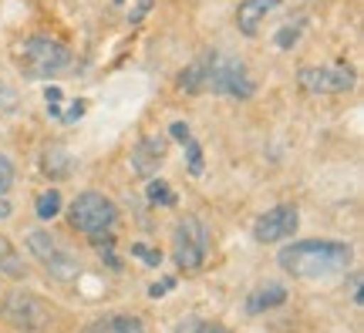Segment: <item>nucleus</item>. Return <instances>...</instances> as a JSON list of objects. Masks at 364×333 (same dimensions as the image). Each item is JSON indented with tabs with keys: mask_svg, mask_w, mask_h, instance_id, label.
<instances>
[{
	"mask_svg": "<svg viewBox=\"0 0 364 333\" xmlns=\"http://www.w3.org/2000/svg\"><path fill=\"white\" fill-rule=\"evenodd\" d=\"M277 7H280V0H243V4L236 7V27H240V34L257 38V34H260V24Z\"/></svg>",
	"mask_w": 364,
	"mask_h": 333,
	"instance_id": "obj_10",
	"label": "nucleus"
},
{
	"mask_svg": "<svg viewBox=\"0 0 364 333\" xmlns=\"http://www.w3.org/2000/svg\"><path fill=\"white\" fill-rule=\"evenodd\" d=\"M172 286H176V280H172V276H166V280H159V283H152V286H149V296H152V300H159V296L169 293Z\"/></svg>",
	"mask_w": 364,
	"mask_h": 333,
	"instance_id": "obj_23",
	"label": "nucleus"
},
{
	"mask_svg": "<svg viewBox=\"0 0 364 333\" xmlns=\"http://www.w3.org/2000/svg\"><path fill=\"white\" fill-rule=\"evenodd\" d=\"M145 195H149V202H152V205H176V192L169 189V182H162V179L149 182Z\"/></svg>",
	"mask_w": 364,
	"mask_h": 333,
	"instance_id": "obj_16",
	"label": "nucleus"
},
{
	"mask_svg": "<svg viewBox=\"0 0 364 333\" xmlns=\"http://www.w3.org/2000/svg\"><path fill=\"white\" fill-rule=\"evenodd\" d=\"M300 88L314 94H338V91L354 88V71L348 67H304L297 75Z\"/></svg>",
	"mask_w": 364,
	"mask_h": 333,
	"instance_id": "obj_9",
	"label": "nucleus"
},
{
	"mask_svg": "<svg viewBox=\"0 0 364 333\" xmlns=\"http://www.w3.org/2000/svg\"><path fill=\"white\" fill-rule=\"evenodd\" d=\"M14 209H11V202H7V199H0V219H7L11 216Z\"/></svg>",
	"mask_w": 364,
	"mask_h": 333,
	"instance_id": "obj_28",
	"label": "nucleus"
},
{
	"mask_svg": "<svg viewBox=\"0 0 364 333\" xmlns=\"http://www.w3.org/2000/svg\"><path fill=\"white\" fill-rule=\"evenodd\" d=\"M71 54L61 40H51V38H31L21 44V65H24V75L27 77H51L58 75L61 67H68Z\"/></svg>",
	"mask_w": 364,
	"mask_h": 333,
	"instance_id": "obj_5",
	"label": "nucleus"
},
{
	"mask_svg": "<svg viewBox=\"0 0 364 333\" xmlns=\"http://www.w3.org/2000/svg\"><path fill=\"white\" fill-rule=\"evenodd\" d=\"M91 333H145V327L139 317L118 313V317H108V320H98L91 327Z\"/></svg>",
	"mask_w": 364,
	"mask_h": 333,
	"instance_id": "obj_13",
	"label": "nucleus"
},
{
	"mask_svg": "<svg viewBox=\"0 0 364 333\" xmlns=\"http://www.w3.org/2000/svg\"><path fill=\"white\" fill-rule=\"evenodd\" d=\"M162 158H166V138H159V135H152V138H142L135 148H132V168L139 172V175H156L159 165H162Z\"/></svg>",
	"mask_w": 364,
	"mask_h": 333,
	"instance_id": "obj_11",
	"label": "nucleus"
},
{
	"mask_svg": "<svg viewBox=\"0 0 364 333\" xmlns=\"http://www.w3.org/2000/svg\"><path fill=\"white\" fill-rule=\"evenodd\" d=\"M277 263L297 280H327L351 263V246L331 239H300L280 249Z\"/></svg>",
	"mask_w": 364,
	"mask_h": 333,
	"instance_id": "obj_1",
	"label": "nucleus"
},
{
	"mask_svg": "<svg viewBox=\"0 0 364 333\" xmlns=\"http://www.w3.org/2000/svg\"><path fill=\"white\" fill-rule=\"evenodd\" d=\"M169 135L176 141H186V138H193V135H189V125H186V121H176V125H172L169 129Z\"/></svg>",
	"mask_w": 364,
	"mask_h": 333,
	"instance_id": "obj_24",
	"label": "nucleus"
},
{
	"mask_svg": "<svg viewBox=\"0 0 364 333\" xmlns=\"http://www.w3.org/2000/svg\"><path fill=\"white\" fill-rule=\"evenodd\" d=\"M351 300L354 303H361V273H354L351 276Z\"/></svg>",
	"mask_w": 364,
	"mask_h": 333,
	"instance_id": "obj_27",
	"label": "nucleus"
},
{
	"mask_svg": "<svg viewBox=\"0 0 364 333\" xmlns=\"http://www.w3.org/2000/svg\"><path fill=\"white\" fill-rule=\"evenodd\" d=\"M203 91L213 94H230L247 102L253 98V81L250 71L240 58H226V54H206V77H203Z\"/></svg>",
	"mask_w": 364,
	"mask_h": 333,
	"instance_id": "obj_2",
	"label": "nucleus"
},
{
	"mask_svg": "<svg viewBox=\"0 0 364 333\" xmlns=\"http://www.w3.org/2000/svg\"><path fill=\"white\" fill-rule=\"evenodd\" d=\"M149 7H152V0H139V7H135V11L129 13V21H132V24H139V21H142L145 13H149Z\"/></svg>",
	"mask_w": 364,
	"mask_h": 333,
	"instance_id": "obj_25",
	"label": "nucleus"
},
{
	"mask_svg": "<svg viewBox=\"0 0 364 333\" xmlns=\"http://www.w3.org/2000/svg\"><path fill=\"white\" fill-rule=\"evenodd\" d=\"M61 192L58 189H44V192L38 195V219H54V216H61Z\"/></svg>",
	"mask_w": 364,
	"mask_h": 333,
	"instance_id": "obj_15",
	"label": "nucleus"
},
{
	"mask_svg": "<svg viewBox=\"0 0 364 333\" xmlns=\"http://www.w3.org/2000/svg\"><path fill=\"white\" fill-rule=\"evenodd\" d=\"M182 145H186V158H189V172H193V175H199V172H203V148H199V141L186 138V141H182Z\"/></svg>",
	"mask_w": 364,
	"mask_h": 333,
	"instance_id": "obj_17",
	"label": "nucleus"
},
{
	"mask_svg": "<svg viewBox=\"0 0 364 333\" xmlns=\"http://www.w3.org/2000/svg\"><path fill=\"white\" fill-rule=\"evenodd\" d=\"M132 256H139L145 266H159V263H162V253H159V249H152V246H145V243L132 246Z\"/></svg>",
	"mask_w": 364,
	"mask_h": 333,
	"instance_id": "obj_18",
	"label": "nucleus"
},
{
	"mask_svg": "<svg viewBox=\"0 0 364 333\" xmlns=\"http://www.w3.org/2000/svg\"><path fill=\"white\" fill-rule=\"evenodd\" d=\"M81 115H85V102H75V104H71V111H68V115H61V118H65V121H78Z\"/></svg>",
	"mask_w": 364,
	"mask_h": 333,
	"instance_id": "obj_26",
	"label": "nucleus"
},
{
	"mask_svg": "<svg viewBox=\"0 0 364 333\" xmlns=\"http://www.w3.org/2000/svg\"><path fill=\"white\" fill-rule=\"evenodd\" d=\"M14 108H17V91L0 84V111H14Z\"/></svg>",
	"mask_w": 364,
	"mask_h": 333,
	"instance_id": "obj_22",
	"label": "nucleus"
},
{
	"mask_svg": "<svg viewBox=\"0 0 364 333\" xmlns=\"http://www.w3.org/2000/svg\"><path fill=\"white\" fill-rule=\"evenodd\" d=\"M4 317L17 327V330H44L51 323V307L38 300L34 293H24V290H14L4 303Z\"/></svg>",
	"mask_w": 364,
	"mask_h": 333,
	"instance_id": "obj_7",
	"label": "nucleus"
},
{
	"mask_svg": "<svg viewBox=\"0 0 364 333\" xmlns=\"http://www.w3.org/2000/svg\"><path fill=\"white\" fill-rule=\"evenodd\" d=\"M300 38V24H290V27H284V31H280V34H277V48H280V51H287V48H290V44H294V40Z\"/></svg>",
	"mask_w": 364,
	"mask_h": 333,
	"instance_id": "obj_20",
	"label": "nucleus"
},
{
	"mask_svg": "<svg viewBox=\"0 0 364 333\" xmlns=\"http://www.w3.org/2000/svg\"><path fill=\"white\" fill-rule=\"evenodd\" d=\"M287 300V290L280 286V283H267V286H260V290H253L247 300V313L250 317H257V313H263V310H273L280 307Z\"/></svg>",
	"mask_w": 364,
	"mask_h": 333,
	"instance_id": "obj_12",
	"label": "nucleus"
},
{
	"mask_svg": "<svg viewBox=\"0 0 364 333\" xmlns=\"http://www.w3.org/2000/svg\"><path fill=\"white\" fill-rule=\"evenodd\" d=\"M297 226H300L297 205H277V209L263 212L253 222V239L257 243H280L287 236H297Z\"/></svg>",
	"mask_w": 364,
	"mask_h": 333,
	"instance_id": "obj_8",
	"label": "nucleus"
},
{
	"mask_svg": "<svg viewBox=\"0 0 364 333\" xmlns=\"http://www.w3.org/2000/svg\"><path fill=\"white\" fill-rule=\"evenodd\" d=\"M0 273H4V276H11V280H21V276H27L24 259L17 256V249L7 243V236H0Z\"/></svg>",
	"mask_w": 364,
	"mask_h": 333,
	"instance_id": "obj_14",
	"label": "nucleus"
},
{
	"mask_svg": "<svg viewBox=\"0 0 364 333\" xmlns=\"http://www.w3.org/2000/svg\"><path fill=\"white\" fill-rule=\"evenodd\" d=\"M209 256V229L203 219L186 216L172 232V259L179 263V269L196 273Z\"/></svg>",
	"mask_w": 364,
	"mask_h": 333,
	"instance_id": "obj_4",
	"label": "nucleus"
},
{
	"mask_svg": "<svg viewBox=\"0 0 364 333\" xmlns=\"http://www.w3.org/2000/svg\"><path fill=\"white\" fill-rule=\"evenodd\" d=\"M68 219H71V226L85 236H105V232L115 229L118 222V209L115 202L102 192H81L71 209H68Z\"/></svg>",
	"mask_w": 364,
	"mask_h": 333,
	"instance_id": "obj_3",
	"label": "nucleus"
},
{
	"mask_svg": "<svg viewBox=\"0 0 364 333\" xmlns=\"http://www.w3.org/2000/svg\"><path fill=\"white\" fill-rule=\"evenodd\" d=\"M11 185H14V165H11L7 155H0V195L7 192Z\"/></svg>",
	"mask_w": 364,
	"mask_h": 333,
	"instance_id": "obj_19",
	"label": "nucleus"
},
{
	"mask_svg": "<svg viewBox=\"0 0 364 333\" xmlns=\"http://www.w3.org/2000/svg\"><path fill=\"white\" fill-rule=\"evenodd\" d=\"M27 249L48 266V273H51L54 280H75L78 276V259L54 243L51 232H44V229L27 232Z\"/></svg>",
	"mask_w": 364,
	"mask_h": 333,
	"instance_id": "obj_6",
	"label": "nucleus"
},
{
	"mask_svg": "<svg viewBox=\"0 0 364 333\" xmlns=\"http://www.w3.org/2000/svg\"><path fill=\"white\" fill-rule=\"evenodd\" d=\"M186 333H233L230 327H223V323H206V320H196L189 323V330Z\"/></svg>",
	"mask_w": 364,
	"mask_h": 333,
	"instance_id": "obj_21",
	"label": "nucleus"
}]
</instances>
